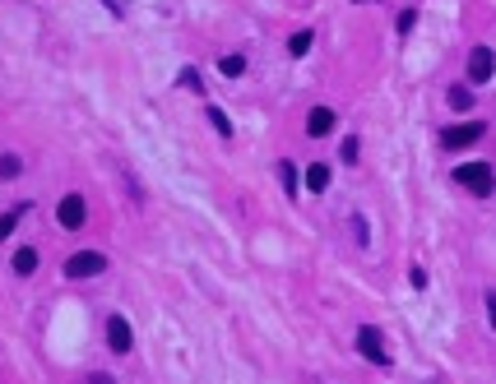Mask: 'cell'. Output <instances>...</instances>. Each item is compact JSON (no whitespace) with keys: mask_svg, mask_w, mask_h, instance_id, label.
<instances>
[{"mask_svg":"<svg viewBox=\"0 0 496 384\" xmlns=\"http://www.w3.org/2000/svg\"><path fill=\"white\" fill-rule=\"evenodd\" d=\"M487 134L483 121H464V125H450V130L441 134V148H469V143H478Z\"/></svg>","mask_w":496,"mask_h":384,"instance_id":"8992f818","label":"cell"},{"mask_svg":"<svg viewBox=\"0 0 496 384\" xmlns=\"http://www.w3.org/2000/svg\"><path fill=\"white\" fill-rule=\"evenodd\" d=\"M348 222H353V241H357V245H362V250H366V241H371V227H366V218H362V213H353V218H348Z\"/></svg>","mask_w":496,"mask_h":384,"instance_id":"ac0fdd59","label":"cell"},{"mask_svg":"<svg viewBox=\"0 0 496 384\" xmlns=\"http://www.w3.org/2000/svg\"><path fill=\"white\" fill-rule=\"evenodd\" d=\"M23 213H28V204H19V209H10V213H0V241H5V236H14V227H19Z\"/></svg>","mask_w":496,"mask_h":384,"instance_id":"4fadbf2b","label":"cell"},{"mask_svg":"<svg viewBox=\"0 0 496 384\" xmlns=\"http://www.w3.org/2000/svg\"><path fill=\"white\" fill-rule=\"evenodd\" d=\"M357 352H362L371 366L390 371V352H385V343H380V329H376V324H362V329H357Z\"/></svg>","mask_w":496,"mask_h":384,"instance_id":"7a4b0ae2","label":"cell"},{"mask_svg":"<svg viewBox=\"0 0 496 384\" xmlns=\"http://www.w3.org/2000/svg\"><path fill=\"white\" fill-rule=\"evenodd\" d=\"M107 347L111 352H130L135 347V329H130V319H125V315H111L107 319Z\"/></svg>","mask_w":496,"mask_h":384,"instance_id":"52a82bcc","label":"cell"},{"mask_svg":"<svg viewBox=\"0 0 496 384\" xmlns=\"http://www.w3.org/2000/svg\"><path fill=\"white\" fill-rule=\"evenodd\" d=\"M339 158H343V162H348V167L357 162V139H353V134H348V139L339 143Z\"/></svg>","mask_w":496,"mask_h":384,"instance_id":"ffe728a7","label":"cell"},{"mask_svg":"<svg viewBox=\"0 0 496 384\" xmlns=\"http://www.w3.org/2000/svg\"><path fill=\"white\" fill-rule=\"evenodd\" d=\"M330 130H334V111L330 107H316L306 116V134H311V139H320V134H330Z\"/></svg>","mask_w":496,"mask_h":384,"instance_id":"ba28073f","label":"cell"},{"mask_svg":"<svg viewBox=\"0 0 496 384\" xmlns=\"http://www.w3.org/2000/svg\"><path fill=\"white\" fill-rule=\"evenodd\" d=\"M311 42H316V33H311V28L292 33V37H287V56H306V51H311Z\"/></svg>","mask_w":496,"mask_h":384,"instance_id":"7c38bea8","label":"cell"},{"mask_svg":"<svg viewBox=\"0 0 496 384\" xmlns=\"http://www.w3.org/2000/svg\"><path fill=\"white\" fill-rule=\"evenodd\" d=\"M487 319H492V329H496V287L487 292Z\"/></svg>","mask_w":496,"mask_h":384,"instance_id":"7402d4cb","label":"cell"},{"mask_svg":"<svg viewBox=\"0 0 496 384\" xmlns=\"http://www.w3.org/2000/svg\"><path fill=\"white\" fill-rule=\"evenodd\" d=\"M102 5H107V10L116 14V19H125V0H102Z\"/></svg>","mask_w":496,"mask_h":384,"instance_id":"603a6c76","label":"cell"},{"mask_svg":"<svg viewBox=\"0 0 496 384\" xmlns=\"http://www.w3.org/2000/svg\"><path fill=\"white\" fill-rule=\"evenodd\" d=\"M56 222L66 231H79L84 222H89V204H84V195H66L61 204H56Z\"/></svg>","mask_w":496,"mask_h":384,"instance_id":"277c9868","label":"cell"},{"mask_svg":"<svg viewBox=\"0 0 496 384\" xmlns=\"http://www.w3.org/2000/svg\"><path fill=\"white\" fill-rule=\"evenodd\" d=\"M413 23H418V10H404V14H399V23H395V28H399V37H408V33H413Z\"/></svg>","mask_w":496,"mask_h":384,"instance_id":"d6986e66","label":"cell"},{"mask_svg":"<svg viewBox=\"0 0 496 384\" xmlns=\"http://www.w3.org/2000/svg\"><path fill=\"white\" fill-rule=\"evenodd\" d=\"M23 172V162H19V153H0V181H14V176Z\"/></svg>","mask_w":496,"mask_h":384,"instance_id":"2e32d148","label":"cell"},{"mask_svg":"<svg viewBox=\"0 0 496 384\" xmlns=\"http://www.w3.org/2000/svg\"><path fill=\"white\" fill-rule=\"evenodd\" d=\"M450 107H454V111H473V93L454 84V88H450Z\"/></svg>","mask_w":496,"mask_h":384,"instance_id":"e0dca14e","label":"cell"},{"mask_svg":"<svg viewBox=\"0 0 496 384\" xmlns=\"http://www.w3.org/2000/svg\"><path fill=\"white\" fill-rule=\"evenodd\" d=\"M218 70H223L228 79H242V75H246V56H223Z\"/></svg>","mask_w":496,"mask_h":384,"instance_id":"9a60e30c","label":"cell"},{"mask_svg":"<svg viewBox=\"0 0 496 384\" xmlns=\"http://www.w3.org/2000/svg\"><path fill=\"white\" fill-rule=\"evenodd\" d=\"M496 79V51L492 46H473L469 56V84H492Z\"/></svg>","mask_w":496,"mask_h":384,"instance_id":"5b68a950","label":"cell"},{"mask_svg":"<svg viewBox=\"0 0 496 384\" xmlns=\"http://www.w3.org/2000/svg\"><path fill=\"white\" fill-rule=\"evenodd\" d=\"M454 186L473 190V195H492V190H496L492 162H459V167H454Z\"/></svg>","mask_w":496,"mask_h":384,"instance_id":"6da1fadb","label":"cell"},{"mask_svg":"<svg viewBox=\"0 0 496 384\" xmlns=\"http://www.w3.org/2000/svg\"><path fill=\"white\" fill-rule=\"evenodd\" d=\"M10 264H14V274H19V278H28V274L37 269V250H33V245H19Z\"/></svg>","mask_w":496,"mask_h":384,"instance_id":"30bf717a","label":"cell"},{"mask_svg":"<svg viewBox=\"0 0 496 384\" xmlns=\"http://www.w3.org/2000/svg\"><path fill=\"white\" fill-rule=\"evenodd\" d=\"M209 125L223 134V139H232V134H237V130H232V121H228V111H223V107H209Z\"/></svg>","mask_w":496,"mask_h":384,"instance_id":"5bb4252c","label":"cell"},{"mask_svg":"<svg viewBox=\"0 0 496 384\" xmlns=\"http://www.w3.org/2000/svg\"><path fill=\"white\" fill-rule=\"evenodd\" d=\"M306 186H311V195H325V190H330V167H325V162H311L306 167Z\"/></svg>","mask_w":496,"mask_h":384,"instance_id":"9c48e42d","label":"cell"},{"mask_svg":"<svg viewBox=\"0 0 496 384\" xmlns=\"http://www.w3.org/2000/svg\"><path fill=\"white\" fill-rule=\"evenodd\" d=\"M107 269V255L102 250H75L66 260V278H98Z\"/></svg>","mask_w":496,"mask_h":384,"instance_id":"3957f363","label":"cell"},{"mask_svg":"<svg viewBox=\"0 0 496 384\" xmlns=\"http://www.w3.org/2000/svg\"><path fill=\"white\" fill-rule=\"evenodd\" d=\"M181 88H204V79H199V70H195V65L181 70Z\"/></svg>","mask_w":496,"mask_h":384,"instance_id":"44dd1931","label":"cell"},{"mask_svg":"<svg viewBox=\"0 0 496 384\" xmlns=\"http://www.w3.org/2000/svg\"><path fill=\"white\" fill-rule=\"evenodd\" d=\"M278 181H283V195L287 199L302 195V181H297V167H292V162H278Z\"/></svg>","mask_w":496,"mask_h":384,"instance_id":"8fae6325","label":"cell"},{"mask_svg":"<svg viewBox=\"0 0 496 384\" xmlns=\"http://www.w3.org/2000/svg\"><path fill=\"white\" fill-rule=\"evenodd\" d=\"M89 384H116V380H111V375H102V371H93V375H89Z\"/></svg>","mask_w":496,"mask_h":384,"instance_id":"cb8c5ba5","label":"cell"},{"mask_svg":"<svg viewBox=\"0 0 496 384\" xmlns=\"http://www.w3.org/2000/svg\"><path fill=\"white\" fill-rule=\"evenodd\" d=\"M357 5H371V0H357Z\"/></svg>","mask_w":496,"mask_h":384,"instance_id":"d4e9b609","label":"cell"}]
</instances>
